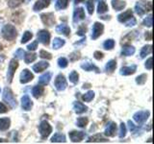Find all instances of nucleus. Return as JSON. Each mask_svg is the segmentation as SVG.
Returning <instances> with one entry per match:
<instances>
[{
    "label": "nucleus",
    "instance_id": "f257e3e1",
    "mask_svg": "<svg viewBox=\"0 0 154 144\" xmlns=\"http://www.w3.org/2000/svg\"><path fill=\"white\" fill-rule=\"evenodd\" d=\"M1 36L4 40H6L8 41H13L14 40H16V38L17 37V32L16 27L11 25V24L5 25L1 30Z\"/></svg>",
    "mask_w": 154,
    "mask_h": 144
},
{
    "label": "nucleus",
    "instance_id": "f03ea898",
    "mask_svg": "<svg viewBox=\"0 0 154 144\" xmlns=\"http://www.w3.org/2000/svg\"><path fill=\"white\" fill-rule=\"evenodd\" d=\"M152 9V5L150 1H138L135 5V12H136L140 16H143L146 12H150Z\"/></svg>",
    "mask_w": 154,
    "mask_h": 144
},
{
    "label": "nucleus",
    "instance_id": "7ed1b4c3",
    "mask_svg": "<svg viewBox=\"0 0 154 144\" xmlns=\"http://www.w3.org/2000/svg\"><path fill=\"white\" fill-rule=\"evenodd\" d=\"M3 101H4V102H6L10 106V108H12V109H16L17 106V100H16V98H14V95L13 91L11 90V88H4Z\"/></svg>",
    "mask_w": 154,
    "mask_h": 144
},
{
    "label": "nucleus",
    "instance_id": "20e7f679",
    "mask_svg": "<svg viewBox=\"0 0 154 144\" xmlns=\"http://www.w3.org/2000/svg\"><path fill=\"white\" fill-rule=\"evenodd\" d=\"M38 132H40L42 139H45L46 137L49 136V134L52 132V127L49 125L47 121L43 120L41 122L40 126H38Z\"/></svg>",
    "mask_w": 154,
    "mask_h": 144
},
{
    "label": "nucleus",
    "instance_id": "39448f33",
    "mask_svg": "<svg viewBox=\"0 0 154 144\" xmlns=\"http://www.w3.org/2000/svg\"><path fill=\"white\" fill-rule=\"evenodd\" d=\"M18 67V62L16 59H13L10 61V64L8 66V71H7V81L8 83H12L14 79V75L16 73V70Z\"/></svg>",
    "mask_w": 154,
    "mask_h": 144
},
{
    "label": "nucleus",
    "instance_id": "423d86ee",
    "mask_svg": "<svg viewBox=\"0 0 154 144\" xmlns=\"http://www.w3.org/2000/svg\"><path fill=\"white\" fill-rule=\"evenodd\" d=\"M55 88L57 90H59V91H63V90H65L66 88V86H67V84H66V80L65 78V76L63 75V74H59L57 77H56V79H55Z\"/></svg>",
    "mask_w": 154,
    "mask_h": 144
},
{
    "label": "nucleus",
    "instance_id": "0eeeda50",
    "mask_svg": "<svg viewBox=\"0 0 154 144\" xmlns=\"http://www.w3.org/2000/svg\"><path fill=\"white\" fill-rule=\"evenodd\" d=\"M149 115H150V112H149L148 110H140V112H136L133 115V118L137 123L141 124V123H143L144 121H146L149 117Z\"/></svg>",
    "mask_w": 154,
    "mask_h": 144
},
{
    "label": "nucleus",
    "instance_id": "6e6552de",
    "mask_svg": "<svg viewBox=\"0 0 154 144\" xmlns=\"http://www.w3.org/2000/svg\"><path fill=\"white\" fill-rule=\"evenodd\" d=\"M41 19L42 23L48 27H51L52 25H54V23H55V16L52 13L41 14Z\"/></svg>",
    "mask_w": 154,
    "mask_h": 144
},
{
    "label": "nucleus",
    "instance_id": "1a4fd4ad",
    "mask_svg": "<svg viewBox=\"0 0 154 144\" xmlns=\"http://www.w3.org/2000/svg\"><path fill=\"white\" fill-rule=\"evenodd\" d=\"M104 31V26L103 24H101L100 22H95L93 26V33H91V38L93 40H96L98 38Z\"/></svg>",
    "mask_w": 154,
    "mask_h": 144
},
{
    "label": "nucleus",
    "instance_id": "9d476101",
    "mask_svg": "<svg viewBox=\"0 0 154 144\" xmlns=\"http://www.w3.org/2000/svg\"><path fill=\"white\" fill-rule=\"evenodd\" d=\"M38 40L42 42V44L45 45H48L49 44V41H50V34L48 31L46 30H41L40 32L38 33Z\"/></svg>",
    "mask_w": 154,
    "mask_h": 144
},
{
    "label": "nucleus",
    "instance_id": "9b49d317",
    "mask_svg": "<svg viewBox=\"0 0 154 144\" xmlns=\"http://www.w3.org/2000/svg\"><path fill=\"white\" fill-rule=\"evenodd\" d=\"M34 78V75L31 73V71H29L28 69H23L22 72L19 76V81L21 84H27L30 81H32Z\"/></svg>",
    "mask_w": 154,
    "mask_h": 144
},
{
    "label": "nucleus",
    "instance_id": "f8f14e48",
    "mask_svg": "<svg viewBox=\"0 0 154 144\" xmlns=\"http://www.w3.org/2000/svg\"><path fill=\"white\" fill-rule=\"evenodd\" d=\"M85 17H86V14H85V11L83 8L80 7V8L75 9V11L73 13V23L74 24L78 23L81 20H84Z\"/></svg>",
    "mask_w": 154,
    "mask_h": 144
},
{
    "label": "nucleus",
    "instance_id": "ddd939ff",
    "mask_svg": "<svg viewBox=\"0 0 154 144\" xmlns=\"http://www.w3.org/2000/svg\"><path fill=\"white\" fill-rule=\"evenodd\" d=\"M69 138L72 142H80L82 141L86 136V134L84 132H76L72 131L69 134Z\"/></svg>",
    "mask_w": 154,
    "mask_h": 144
},
{
    "label": "nucleus",
    "instance_id": "4468645a",
    "mask_svg": "<svg viewBox=\"0 0 154 144\" xmlns=\"http://www.w3.org/2000/svg\"><path fill=\"white\" fill-rule=\"evenodd\" d=\"M137 70V65L136 64H132L130 66H123L120 68L119 70V73L120 75H123V76H128V75H132L134 74L135 72Z\"/></svg>",
    "mask_w": 154,
    "mask_h": 144
},
{
    "label": "nucleus",
    "instance_id": "2eb2a0df",
    "mask_svg": "<svg viewBox=\"0 0 154 144\" xmlns=\"http://www.w3.org/2000/svg\"><path fill=\"white\" fill-rule=\"evenodd\" d=\"M81 68L84 69L85 71H95L96 73H99L100 70L96 65H94L93 62H84L81 64Z\"/></svg>",
    "mask_w": 154,
    "mask_h": 144
},
{
    "label": "nucleus",
    "instance_id": "dca6fc26",
    "mask_svg": "<svg viewBox=\"0 0 154 144\" xmlns=\"http://www.w3.org/2000/svg\"><path fill=\"white\" fill-rule=\"evenodd\" d=\"M50 1H51V0H38V1L35 3V5H34L33 10L35 12L41 11V10H42V9H45V8L49 6Z\"/></svg>",
    "mask_w": 154,
    "mask_h": 144
},
{
    "label": "nucleus",
    "instance_id": "f3484780",
    "mask_svg": "<svg viewBox=\"0 0 154 144\" xmlns=\"http://www.w3.org/2000/svg\"><path fill=\"white\" fill-rule=\"evenodd\" d=\"M21 107L24 110H30L33 107V102L28 95H23L21 98Z\"/></svg>",
    "mask_w": 154,
    "mask_h": 144
},
{
    "label": "nucleus",
    "instance_id": "a211bd4d",
    "mask_svg": "<svg viewBox=\"0 0 154 144\" xmlns=\"http://www.w3.org/2000/svg\"><path fill=\"white\" fill-rule=\"evenodd\" d=\"M133 16V12L131 10H127V11L123 12L122 14H120L118 16V20L120 23H124L126 22L127 20H129L130 18Z\"/></svg>",
    "mask_w": 154,
    "mask_h": 144
},
{
    "label": "nucleus",
    "instance_id": "6ab92c4d",
    "mask_svg": "<svg viewBox=\"0 0 154 144\" xmlns=\"http://www.w3.org/2000/svg\"><path fill=\"white\" fill-rule=\"evenodd\" d=\"M48 66H49V64H48L47 62H38V64L33 65L32 68L36 73H38V72L45 71L46 68H48Z\"/></svg>",
    "mask_w": 154,
    "mask_h": 144
},
{
    "label": "nucleus",
    "instance_id": "aec40b11",
    "mask_svg": "<svg viewBox=\"0 0 154 144\" xmlns=\"http://www.w3.org/2000/svg\"><path fill=\"white\" fill-rule=\"evenodd\" d=\"M117 132V124L114 122H110L105 130V136H114Z\"/></svg>",
    "mask_w": 154,
    "mask_h": 144
},
{
    "label": "nucleus",
    "instance_id": "412c9836",
    "mask_svg": "<svg viewBox=\"0 0 154 144\" xmlns=\"http://www.w3.org/2000/svg\"><path fill=\"white\" fill-rule=\"evenodd\" d=\"M56 32L59 33V34H62V35H64L66 37H69V35H70V29L69 26L66 25V24L58 25L56 27Z\"/></svg>",
    "mask_w": 154,
    "mask_h": 144
},
{
    "label": "nucleus",
    "instance_id": "4be33fe9",
    "mask_svg": "<svg viewBox=\"0 0 154 144\" xmlns=\"http://www.w3.org/2000/svg\"><path fill=\"white\" fill-rule=\"evenodd\" d=\"M73 110H74L75 113L81 114V113H84L85 112H87L88 107L85 106L84 104H82L81 102H74L73 103Z\"/></svg>",
    "mask_w": 154,
    "mask_h": 144
},
{
    "label": "nucleus",
    "instance_id": "5701e85b",
    "mask_svg": "<svg viewBox=\"0 0 154 144\" xmlns=\"http://www.w3.org/2000/svg\"><path fill=\"white\" fill-rule=\"evenodd\" d=\"M51 77H52V74L50 73V72H46V73L42 74L40 78H38V84L42 85V86L48 85L50 80H51Z\"/></svg>",
    "mask_w": 154,
    "mask_h": 144
},
{
    "label": "nucleus",
    "instance_id": "b1692460",
    "mask_svg": "<svg viewBox=\"0 0 154 144\" xmlns=\"http://www.w3.org/2000/svg\"><path fill=\"white\" fill-rule=\"evenodd\" d=\"M112 6L116 11H122L126 6V3L122 0H112Z\"/></svg>",
    "mask_w": 154,
    "mask_h": 144
},
{
    "label": "nucleus",
    "instance_id": "393cba45",
    "mask_svg": "<svg viewBox=\"0 0 154 144\" xmlns=\"http://www.w3.org/2000/svg\"><path fill=\"white\" fill-rule=\"evenodd\" d=\"M10 125H11V119L10 118H0V131H6L10 128Z\"/></svg>",
    "mask_w": 154,
    "mask_h": 144
},
{
    "label": "nucleus",
    "instance_id": "a878e982",
    "mask_svg": "<svg viewBox=\"0 0 154 144\" xmlns=\"http://www.w3.org/2000/svg\"><path fill=\"white\" fill-rule=\"evenodd\" d=\"M43 91H45V89H43L42 86H35L32 88V94H33V96L35 98H38V97H41V96L43 94Z\"/></svg>",
    "mask_w": 154,
    "mask_h": 144
},
{
    "label": "nucleus",
    "instance_id": "bb28decb",
    "mask_svg": "<svg viewBox=\"0 0 154 144\" xmlns=\"http://www.w3.org/2000/svg\"><path fill=\"white\" fill-rule=\"evenodd\" d=\"M51 142H57V143H62V142H66V136L65 134H60V133H56L54 136L51 137Z\"/></svg>",
    "mask_w": 154,
    "mask_h": 144
},
{
    "label": "nucleus",
    "instance_id": "cd10ccee",
    "mask_svg": "<svg viewBox=\"0 0 154 144\" xmlns=\"http://www.w3.org/2000/svg\"><path fill=\"white\" fill-rule=\"evenodd\" d=\"M135 47L131 46V45H127V46H124L122 48V56H125V57H127V56H131L133 55L134 53H135Z\"/></svg>",
    "mask_w": 154,
    "mask_h": 144
},
{
    "label": "nucleus",
    "instance_id": "c85d7f7f",
    "mask_svg": "<svg viewBox=\"0 0 154 144\" xmlns=\"http://www.w3.org/2000/svg\"><path fill=\"white\" fill-rule=\"evenodd\" d=\"M116 67H117V62H116V60H111L106 64L105 71L109 72V73H112V72L116 69Z\"/></svg>",
    "mask_w": 154,
    "mask_h": 144
},
{
    "label": "nucleus",
    "instance_id": "c756f323",
    "mask_svg": "<svg viewBox=\"0 0 154 144\" xmlns=\"http://www.w3.org/2000/svg\"><path fill=\"white\" fill-rule=\"evenodd\" d=\"M151 52H152V45L148 44V45H146L142 48L141 53H140V56H141L142 59H143V58H146L147 55L150 54Z\"/></svg>",
    "mask_w": 154,
    "mask_h": 144
},
{
    "label": "nucleus",
    "instance_id": "7c9ffc66",
    "mask_svg": "<svg viewBox=\"0 0 154 144\" xmlns=\"http://www.w3.org/2000/svg\"><path fill=\"white\" fill-rule=\"evenodd\" d=\"M108 139L103 137L101 134H95V136L89 138L88 142H107Z\"/></svg>",
    "mask_w": 154,
    "mask_h": 144
},
{
    "label": "nucleus",
    "instance_id": "2f4dec72",
    "mask_svg": "<svg viewBox=\"0 0 154 144\" xmlns=\"http://www.w3.org/2000/svg\"><path fill=\"white\" fill-rule=\"evenodd\" d=\"M66 41L64 40H62V38H55L54 40H53V48L54 49H59V48H61L62 46L65 45Z\"/></svg>",
    "mask_w": 154,
    "mask_h": 144
},
{
    "label": "nucleus",
    "instance_id": "473e14b6",
    "mask_svg": "<svg viewBox=\"0 0 154 144\" xmlns=\"http://www.w3.org/2000/svg\"><path fill=\"white\" fill-rule=\"evenodd\" d=\"M69 5V0H57L56 1V10H64Z\"/></svg>",
    "mask_w": 154,
    "mask_h": 144
},
{
    "label": "nucleus",
    "instance_id": "72a5a7b5",
    "mask_svg": "<svg viewBox=\"0 0 154 144\" xmlns=\"http://www.w3.org/2000/svg\"><path fill=\"white\" fill-rule=\"evenodd\" d=\"M24 55H25L24 56V61H25L26 64H31L37 59V55L35 53H26Z\"/></svg>",
    "mask_w": 154,
    "mask_h": 144
},
{
    "label": "nucleus",
    "instance_id": "f704fd0d",
    "mask_svg": "<svg viewBox=\"0 0 154 144\" xmlns=\"http://www.w3.org/2000/svg\"><path fill=\"white\" fill-rule=\"evenodd\" d=\"M108 6L106 5V3L103 1V0H101V1L98 3V6H97V13L98 14H104L108 11Z\"/></svg>",
    "mask_w": 154,
    "mask_h": 144
},
{
    "label": "nucleus",
    "instance_id": "c9c22d12",
    "mask_svg": "<svg viewBox=\"0 0 154 144\" xmlns=\"http://www.w3.org/2000/svg\"><path fill=\"white\" fill-rule=\"evenodd\" d=\"M115 44H116L115 40H112V38H110V40H107L104 41L103 47H104V49H106V50H111V49H113V48H114Z\"/></svg>",
    "mask_w": 154,
    "mask_h": 144
},
{
    "label": "nucleus",
    "instance_id": "e433bc0d",
    "mask_svg": "<svg viewBox=\"0 0 154 144\" xmlns=\"http://www.w3.org/2000/svg\"><path fill=\"white\" fill-rule=\"evenodd\" d=\"M94 98V92L93 90L88 91L86 94L82 96V99H83V101H85V102H91Z\"/></svg>",
    "mask_w": 154,
    "mask_h": 144
},
{
    "label": "nucleus",
    "instance_id": "4c0bfd02",
    "mask_svg": "<svg viewBox=\"0 0 154 144\" xmlns=\"http://www.w3.org/2000/svg\"><path fill=\"white\" fill-rule=\"evenodd\" d=\"M88 122H89V120L87 117H79L77 119L76 124H77V126L80 128H85L87 125H88Z\"/></svg>",
    "mask_w": 154,
    "mask_h": 144
},
{
    "label": "nucleus",
    "instance_id": "58836bf2",
    "mask_svg": "<svg viewBox=\"0 0 154 144\" xmlns=\"http://www.w3.org/2000/svg\"><path fill=\"white\" fill-rule=\"evenodd\" d=\"M69 81L71 82L72 84H77L78 83V79H79V75L77 73L76 71H71L70 74H69Z\"/></svg>",
    "mask_w": 154,
    "mask_h": 144
},
{
    "label": "nucleus",
    "instance_id": "ea45409f",
    "mask_svg": "<svg viewBox=\"0 0 154 144\" xmlns=\"http://www.w3.org/2000/svg\"><path fill=\"white\" fill-rule=\"evenodd\" d=\"M33 35H32V33L30 31H26L25 33L23 34V36H22V38H21V43H26L28 40H30L31 38H32Z\"/></svg>",
    "mask_w": 154,
    "mask_h": 144
},
{
    "label": "nucleus",
    "instance_id": "a19ab883",
    "mask_svg": "<svg viewBox=\"0 0 154 144\" xmlns=\"http://www.w3.org/2000/svg\"><path fill=\"white\" fill-rule=\"evenodd\" d=\"M23 2V0H9L8 5L10 8H17Z\"/></svg>",
    "mask_w": 154,
    "mask_h": 144
},
{
    "label": "nucleus",
    "instance_id": "79ce46f5",
    "mask_svg": "<svg viewBox=\"0 0 154 144\" xmlns=\"http://www.w3.org/2000/svg\"><path fill=\"white\" fill-rule=\"evenodd\" d=\"M146 79H147V76L146 74H141L136 78V83L138 85H143L146 82Z\"/></svg>",
    "mask_w": 154,
    "mask_h": 144
},
{
    "label": "nucleus",
    "instance_id": "37998d69",
    "mask_svg": "<svg viewBox=\"0 0 154 144\" xmlns=\"http://www.w3.org/2000/svg\"><path fill=\"white\" fill-rule=\"evenodd\" d=\"M87 10L90 14H93L94 11V0H88L87 1Z\"/></svg>",
    "mask_w": 154,
    "mask_h": 144
},
{
    "label": "nucleus",
    "instance_id": "c03bdc74",
    "mask_svg": "<svg viewBox=\"0 0 154 144\" xmlns=\"http://www.w3.org/2000/svg\"><path fill=\"white\" fill-rule=\"evenodd\" d=\"M126 132H127V129H126V126H125L124 123H122L120 124V127H119V136L120 138H122L125 136V134H126Z\"/></svg>",
    "mask_w": 154,
    "mask_h": 144
},
{
    "label": "nucleus",
    "instance_id": "a18cd8bd",
    "mask_svg": "<svg viewBox=\"0 0 154 144\" xmlns=\"http://www.w3.org/2000/svg\"><path fill=\"white\" fill-rule=\"evenodd\" d=\"M69 64V62L66 59V58H59V60H58V65L61 68H66Z\"/></svg>",
    "mask_w": 154,
    "mask_h": 144
},
{
    "label": "nucleus",
    "instance_id": "49530a36",
    "mask_svg": "<svg viewBox=\"0 0 154 144\" xmlns=\"http://www.w3.org/2000/svg\"><path fill=\"white\" fill-rule=\"evenodd\" d=\"M40 57L42 59H46V60H51L52 59V55L49 52H46L45 50H41L40 51Z\"/></svg>",
    "mask_w": 154,
    "mask_h": 144
},
{
    "label": "nucleus",
    "instance_id": "de8ad7c7",
    "mask_svg": "<svg viewBox=\"0 0 154 144\" xmlns=\"http://www.w3.org/2000/svg\"><path fill=\"white\" fill-rule=\"evenodd\" d=\"M143 25L146 26V27H149V28H150V27L152 26V14H149V16L143 20Z\"/></svg>",
    "mask_w": 154,
    "mask_h": 144
},
{
    "label": "nucleus",
    "instance_id": "09e8293b",
    "mask_svg": "<svg viewBox=\"0 0 154 144\" xmlns=\"http://www.w3.org/2000/svg\"><path fill=\"white\" fill-rule=\"evenodd\" d=\"M24 54H25V52H24V50H23V49H20V48H19V49H17V50L16 51V53H14V56H16L17 59L21 60V59H23Z\"/></svg>",
    "mask_w": 154,
    "mask_h": 144
},
{
    "label": "nucleus",
    "instance_id": "8fccbe9b",
    "mask_svg": "<svg viewBox=\"0 0 154 144\" xmlns=\"http://www.w3.org/2000/svg\"><path fill=\"white\" fill-rule=\"evenodd\" d=\"M86 31H87V28L85 25H81L78 29V31H77V35L78 36H81V37H83L85 36V34H86Z\"/></svg>",
    "mask_w": 154,
    "mask_h": 144
},
{
    "label": "nucleus",
    "instance_id": "3c124183",
    "mask_svg": "<svg viewBox=\"0 0 154 144\" xmlns=\"http://www.w3.org/2000/svg\"><path fill=\"white\" fill-rule=\"evenodd\" d=\"M125 23V26H127V27H132V26H134V25H136V23H137V21H136V19H135V17H131L129 19V20H127L126 22H124Z\"/></svg>",
    "mask_w": 154,
    "mask_h": 144
},
{
    "label": "nucleus",
    "instance_id": "603ef678",
    "mask_svg": "<svg viewBox=\"0 0 154 144\" xmlns=\"http://www.w3.org/2000/svg\"><path fill=\"white\" fill-rule=\"evenodd\" d=\"M80 58V53L79 52H77V51H75V52H73L72 54H70V56H69V60L71 61V62H74V61H76V60H78Z\"/></svg>",
    "mask_w": 154,
    "mask_h": 144
},
{
    "label": "nucleus",
    "instance_id": "864d4df0",
    "mask_svg": "<svg viewBox=\"0 0 154 144\" xmlns=\"http://www.w3.org/2000/svg\"><path fill=\"white\" fill-rule=\"evenodd\" d=\"M27 48H28L29 50H31V51L36 50L37 48H38V41H37V40H35L34 42H32L31 44H29V45L27 46Z\"/></svg>",
    "mask_w": 154,
    "mask_h": 144
},
{
    "label": "nucleus",
    "instance_id": "5fc2aeb1",
    "mask_svg": "<svg viewBox=\"0 0 154 144\" xmlns=\"http://www.w3.org/2000/svg\"><path fill=\"white\" fill-rule=\"evenodd\" d=\"M144 66H146V68L148 69V70L152 69V58H149V59L146 62V64H144Z\"/></svg>",
    "mask_w": 154,
    "mask_h": 144
},
{
    "label": "nucleus",
    "instance_id": "6e6d98bb",
    "mask_svg": "<svg viewBox=\"0 0 154 144\" xmlns=\"http://www.w3.org/2000/svg\"><path fill=\"white\" fill-rule=\"evenodd\" d=\"M94 57L96 60H101V59H103V53L100 51H95L94 53Z\"/></svg>",
    "mask_w": 154,
    "mask_h": 144
},
{
    "label": "nucleus",
    "instance_id": "4d7b16f0",
    "mask_svg": "<svg viewBox=\"0 0 154 144\" xmlns=\"http://www.w3.org/2000/svg\"><path fill=\"white\" fill-rule=\"evenodd\" d=\"M8 112V108L3 103H0V113H5Z\"/></svg>",
    "mask_w": 154,
    "mask_h": 144
},
{
    "label": "nucleus",
    "instance_id": "13d9d810",
    "mask_svg": "<svg viewBox=\"0 0 154 144\" xmlns=\"http://www.w3.org/2000/svg\"><path fill=\"white\" fill-rule=\"evenodd\" d=\"M128 126H129V129H130V131H132V132H134L135 131V130H136V126H135V125H134V123L132 122V121H130V120H129V121H128Z\"/></svg>",
    "mask_w": 154,
    "mask_h": 144
},
{
    "label": "nucleus",
    "instance_id": "bf43d9fd",
    "mask_svg": "<svg viewBox=\"0 0 154 144\" xmlns=\"http://www.w3.org/2000/svg\"><path fill=\"white\" fill-rule=\"evenodd\" d=\"M146 38L148 40H151V32H147L146 34Z\"/></svg>",
    "mask_w": 154,
    "mask_h": 144
},
{
    "label": "nucleus",
    "instance_id": "052dcab7",
    "mask_svg": "<svg viewBox=\"0 0 154 144\" xmlns=\"http://www.w3.org/2000/svg\"><path fill=\"white\" fill-rule=\"evenodd\" d=\"M84 0H74V3L75 4H78V3H81V2H83Z\"/></svg>",
    "mask_w": 154,
    "mask_h": 144
},
{
    "label": "nucleus",
    "instance_id": "680f3d73",
    "mask_svg": "<svg viewBox=\"0 0 154 144\" xmlns=\"http://www.w3.org/2000/svg\"><path fill=\"white\" fill-rule=\"evenodd\" d=\"M0 142H7V140H5V139H0Z\"/></svg>",
    "mask_w": 154,
    "mask_h": 144
},
{
    "label": "nucleus",
    "instance_id": "e2e57ef3",
    "mask_svg": "<svg viewBox=\"0 0 154 144\" xmlns=\"http://www.w3.org/2000/svg\"><path fill=\"white\" fill-rule=\"evenodd\" d=\"M26 1H27V2H28V1H30V0H26Z\"/></svg>",
    "mask_w": 154,
    "mask_h": 144
},
{
    "label": "nucleus",
    "instance_id": "0e129e2a",
    "mask_svg": "<svg viewBox=\"0 0 154 144\" xmlns=\"http://www.w3.org/2000/svg\"><path fill=\"white\" fill-rule=\"evenodd\" d=\"M0 91H1V89H0Z\"/></svg>",
    "mask_w": 154,
    "mask_h": 144
}]
</instances>
